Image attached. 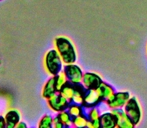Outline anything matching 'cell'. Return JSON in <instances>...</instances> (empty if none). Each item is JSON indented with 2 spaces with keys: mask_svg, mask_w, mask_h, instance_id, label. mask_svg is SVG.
Segmentation results:
<instances>
[{
  "mask_svg": "<svg viewBox=\"0 0 147 128\" xmlns=\"http://www.w3.org/2000/svg\"><path fill=\"white\" fill-rule=\"evenodd\" d=\"M6 122V127L7 128H15L17 123L21 120V116L20 113L15 109H11V110L7 111L6 114L4 115Z\"/></svg>",
  "mask_w": 147,
  "mask_h": 128,
  "instance_id": "obj_12",
  "label": "cell"
},
{
  "mask_svg": "<svg viewBox=\"0 0 147 128\" xmlns=\"http://www.w3.org/2000/svg\"><path fill=\"white\" fill-rule=\"evenodd\" d=\"M70 101L68 99H66L63 95L57 92L56 94L52 95L47 99V104L48 107L54 112H61V111L67 110L68 107L70 105Z\"/></svg>",
  "mask_w": 147,
  "mask_h": 128,
  "instance_id": "obj_5",
  "label": "cell"
},
{
  "mask_svg": "<svg viewBox=\"0 0 147 128\" xmlns=\"http://www.w3.org/2000/svg\"><path fill=\"white\" fill-rule=\"evenodd\" d=\"M75 86V90H74V94H73V98H72L71 102L76 103V104H80L82 105L84 100V96H85V92H86V88L82 85V83L80 84H74Z\"/></svg>",
  "mask_w": 147,
  "mask_h": 128,
  "instance_id": "obj_13",
  "label": "cell"
},
{
  "mask_svg": "<svg viewBox=\"0 0 147 128\" xmlns=\"http://www.w3.org/2000/svg\"><path fill=\"white\" fill-rule=\"evenodd\" d=\"M39 128H52L53 127V116L50 114H45L40 118L38 122Z\"/></svg>",
  "mask_w": 147,
  "mask_h": 128,
  "instance_id": "obj_19",
  "label": "cell"
},
{
  "mask_svg": "<svg viewBox=\"0 0 147 128\" xmlns=\"http://www.w3.org/2000/svg\"><path fill=\"white\" fill-rule=\"evenodd\" d=\"M100 122L102 128H114L117 127V118L112 111L104 112L100 116Z\"/></svg>",
  "mask_w": 147,
  "mask_h": 128,
  "instance_id": "obj_11",
  "label": "cell"
},
{
  "mask_svg": "<svg viewBox=\"0 0 147 128\" xmlns=\"http://www.w3.org/2000/svg\"><path fill=\"white\" fill-rule=\"evenodd\" d=\"M83 108H84V107L82 106V105L76 104V103L71 102V103H70V105H69V107H68L67 111L69 112V114L74 118V117L79 116V115L83 114V113H84Z\"/></svg>",
  "mask_w": 147,
  "mask_h": 128,
  "instance_id": "obj_18",
  "label": "cell"
},
{
  "mask_svg": "<svg viewBox=\"0 0 147 128\" xmlns=\"http://www.w3.org/2000/svg\"><path fill=\"white\" fill-rule=\"evenodd\" d=\"M81 83L87 90L97 89L103 83V79L99 74L95 72H84Z\"/></svg>",
  "mask_w": 147,
  "mask_h": 128,
  "instance_id": "obj_8",
  "label": "cell"
},
{
  "mask_svg": "<svg viewBox=\"0 0 147 128\" xmlns=\"http://www.w3.org/2000/svg\"><path fill=\"white\" fill-rule=\"evenodd\" d=\"M59 118V120L63 123L64 127H70L72 126V121H73V117L69 114L67 110L61 111V112H58L56 115Z\"/></svg>",
  "mask_w": 147,
  "mask_h": 128,
  "instance_id": "obj_16",
  "label": "cell"
},
{
  "mask_svg": "<svg viewBox=\"0 0 147 128\" xmlns=\"http://www.w3.org/2000/svg\"><path fill=\"white\" fill-rule=\"evenodd\" d=\"M58 92L56 87V82H55V77L54 76H51L46 82L43 85L42 92H41V95L44 99H48L49 97H51L54 94H56Z\"/></svg>",
  "mask_w": 147,
  "mask_h": 128,
  "instance_id": "obj_10",
  "label": "cell"
},
{
  "mask_svg": "<svg viewBox=\"0 0 147 128\" xmlns=\"http://www.w3.org/2000/svg\"><path fill=\"white\" fill-rule=\"evenodd\" d=\"M88 117L87 115L83 114L79 115V116H76L73 118V121H72V126L76 127V128H83V127H87L88 124Z\"/></svg>",
  "mask_w": 147,
  "mask_h": 128,
  "instance_id": "obj_17",
  "label": "cell"
},
{
  "mask_svg": "<svg viewBox=\"0 0 147 128\" xmlns=\"http://www.w3.org/2000/svg\"><path fill=\"white\" fill-rule=\"evenodd\" d=\"M0 1H2V0H0Z\"/></svg>",
  "mask_w": 147,
  "mask_h": 128,
  "instance_id": "obj_26",
  "label": "cell"
},
{
  "mask_svg": "<svg viewBox=\"0 0 147 128\" xmlns=\"http://www.w3.org/2000/svg\"><path fill=\"white\" fill-rule=\"evenodd\" d=\"M113 114L117 118V127L118 128H133L135 127L131 119L127 116L123 108H114L111 109Z\"/></svg>",
  "mask_w": 147,
  "mask_h": 128,
  "instance_id": "obj_9",
  "label": "cell"
},
{
  "mask_svg": "<svg viewBox=\"0 0 147 128\" xmlns=\"http://www.w3.org/2000/svg\"><path fill=\"white\" fill-rule=\"evenodd\" d=\"M90 121V120H89ZM91 122V128H100L101 127V122L100 119H96V120L90 121Z\"/></svg>",
  "mask_w": 147,
  "mask_h": 128,
  "instance_id": "obj_23",
  "label": "cell"
},
{
  "mask_svg": "<svg viewBox=\"0 0 147 128\" xmlns=\"http://www.w3.org/2000/svg\"><path fill=\"white\" fill-rule=\"evenodd\" d=\"M101 113L97 107H93V108H89L87 112V117L90 121L96 120V119H100Z\"/></svg>",
  "mask_w": 147,
  "mask_h": 128,
  "instance_id": "obj_21",
  "label": "cell"
},
{
  "mask_svg": "<svg viewBox=\"0 0 147 128\" xmlns=\"http://www.w3.org/2000/svg\"><path fill=\"white\" fill-rule=\"evenodd\" d=\"M63 71L67 76V79L72 84H80L82 82L84 72L82 71L81 67L75 63L64 64Z\"/></svg>",
  "mask_w": 147,
  "mask_h": 128,
  "instance_id": "obj_4",
  "label": "cell"
},
{
  "mask_svg": "<svg viewBox=\"0 0 147 128\" xmlns=\"http://www.w3.org/2000/svg\"><path fill=\"white\" fill-rule=\"evenodd\" d=\"M99 90H100V93H101V95H102V98H103V100H104V102H106V101L116 92L112 85H110V84L106 83V82H104V81L99 86Z\"/></svg>",
  "mask_w": 147,
  "mask_h": 128,
  "instance_id": "obj_14",
  "label": "cell"
},
{
  "mask_svg": "<svg viewBox=\"0 0 147 128\" xmlns=\"http://www.w3.org/2000/svg\"><path fill=\"white\" fill-rule=\"evenodd\" d=\"M123 109L135 126L139 124L142 118V110L139 101L135 96L130 97L129 100L125 104V106L123 107Z\"/></svg>",
  "mask_w": 147,
  "mask_h": 128,
  "instance_id": "obj_3",
  "label": "cell"
},
{
  "mask_svg": "<svg viewBox=\"0 0 147 128\" xmlns=\"http://www.w3.org/2000/svg\"><path fill=\"white\" fill-rule=\"evenodd\" d=\"M102 102H104V100H103L99 88H97V89H88L85 92L82 106L86 109H89L93 108V107H97Z\"/></svg>",
  "mask_w": 147,
  "mask_h": 128,
  "instance_id": "obj_6",
  "label": "cell"
},
{
  "mask_svg": "<svg viewBox=\"0 0 147 128\" xmlns=\"http://www.w3.org/2000/svg\"><path fill=\"white\" fill-rule=\"evenodd\" d=\"M53 127L54 128H63L64 127L63 123L59 120V118L57 116L53 117Z\"/></svg>",
  "mask_w": 147,
  "mask_h": 128,
  "instance_id": "obj_22",
  "label": "cell"
},
{
  "mask_svg": "<svg viewBox=\"0 0 147 128\" xmlns=\"http://www.w3.org/2000/svg\"><path fill=\"white\" fill-rule=\"evenodd\" d=\"M54 77H55V82H56L57 90H58V92H59L60 89H61V88L63 87L66 83H68L69 81H68L67 76H66V74L64 73L63 70H62V71H60L57 75L54 76Z\"/></svg>",
  "mask_w": 147,
  "mask_h": 128,
  "instance_id": "obj_20",
  "label": "cell"
},
{
  "mask_svg": "<svg viewBox=\"0 0 147 128\" xmlns=\"http://www.w3.org/2000/svg\"><path fill=\"white\" fill-rule=\"evenodd\" d=\"M54 47L58 51L64 64L75 63L77 60V53L75 46L69 38L65 36H58L54 39Z\"/></svg>",
  "mask_w": 147,
  "mask_h": 128,
  "instance_id": "obj_1",
  "label": "cell"
},
{
  "mask_svg": "<svg viewBox=\"0 0 147 128\" xmlns=\"http://www.w3.org/2000/svg\"><path fill=\"white\" fill-rule=\"evenodd\" d=\"M6 127V122L4 116H0V128H5Z\"/></svg>",
  "mask_w": 147,
  "mask_h": 128,
  "instance_id": "obj_25",
  "label": "cell"
},
{
  "mask_svg": "<svg viewBox=\"0 0 147 128\" xmlns=\"http://www.w3.org/2000/svg\"><path fill=\"white\" fill-rule=\"evenodd\" d=\"M63 61L56 49H50L46 52L44 57V66L47 73L55 76L63 70Z\"/></svg>",
  "mask_w": 147,
  "mask_h": 128,
  "instance_id": "obj_2",
  "label": "cell"
},
{
  "mask_svg": "<svg viewBox=\"0 0 147 128\" xmlns=\"http://www.w3.org/2000/svg\"><path fill=\"white\" fill-rule=\"evenodd\" d=\"M74 90H75V86H74V84L68 82V83H66L65 85L60 89L59 93L61 94V95H63L66 99H68V100L71 102L72 98H73Z\"/></svg>",
  "mask_w": 147,
  "mask_h": 128,
  "instance_id": "obj_15",
  "label": "cell"
},
{
  "mask_svg": "<svg viewBox=\"0 0 147 128\" xmlns=\"http://www.w3.org/2000/svg\"><path fill=\"white\" fill-rule=\"evenodd\" d=\"M130 97L131 95L128 91H118L115 92L105 103L110 109L123 108Z\"/></svg>",
  "mask_w": 147,
  "mask_h": 128,
  "instance_id": "obj_7",
  "label": "cell"
},
{
  "mask_svg": "<svg viewBox=\"0 0 147 128\" xmlns=\"http://www.w3.org/2000/svg\"><path fill=\"white\" fill-rule=\"evenodd\" d=\"M15 128H27V124H26L25 122H23V121L20 120L19 122L17 123V125H16Z\"/></svg>",
  "mask_w": 147,
  "mask_h": 128,
  "instance_id": "obj_24",
  "label": "cell"
}]
</instances>
